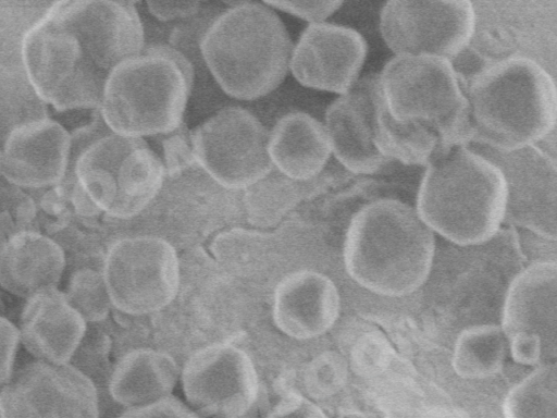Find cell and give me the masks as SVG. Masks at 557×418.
Listing matches in <instances>:
<instances>
[{
    "instance_id": "6da1fadb",
    "label": "cell",
    "mask_w": 557,
    "mask_h": 418,
    "mask_svg": "<svg viewBox=\"0 0 557 418\" xmlns=\"http://www.w3.org/2000/svg\"><path fill=\"white\" fill-rule=\"evenodd\" d=\"M144 46L133 2L65 0L27 29L21 51L38 97L66 111L99 108L111 71Z\"/></svg>"
},
{
    "instance_id": "7a4b0ae2",
    "label": "cell",
    "mask_w": 557,
    "mask_h": 418,
    "mask_svg": "<svg viewBox=\"0 0 557 418\" xmlns=\"http://www.w3.org/2000/svg\"><path fill=\"white\" fill-rule=\"evenodd\" d=\"M379 77L374 145L385 159L426 165L470 143L468 101L451 61L395 56Z\"/></svg>"
},
{
    "instance_id": "3957f363",
    "label": "cell",
    "mask_w": 557,
    "mask_h": 418,
    "mask_svg": "<svg viewBox=\"0 0 557 418\" xmlns=\"http://www.w3.org/2000/svg\"><path fill=\"white\" fill-rule=\"evenodd\" d=\"M435 234L416 208L392 198L373 200L351 218L344 262L355 282L377 295L400 297L428 279Z\"/></svg>"
},
{
    "instance_id": "277c9868",
    "label": "cell",
    "mask_w": 557,
    "mask_h": 418,
    "mask_svg": "<svg viewBox=\"0 0 557 418\" xmlns=\"http://www.w3.org/2000/svg\"><path fill=\"white\" fill-rule=\"evenodd\" d=\"M465 95L470 143L508 152L537 145L555 131L554 78L530 58L515 56L485 66Z\"/></svg>"
},
{
    "instance_id": "5b68a950",
    "label": "cell",
    "mask_w": 557,
    "mask_h": 418,
    "mask_svg": "<svg viewBox=\"0 0 557 418\" xmlns=\"http://www.w3.org/2000/svg\"><path fill=\"white\" fill-rule=\"evenodd\" d=\"M506 204L502 171L467 145H458L426 164L416 210L434 234L468 247L483 245L499 232Z\"/></svg>"
},
{
    "instance_id": "8992f818",
    "label": "cell",
    "mask_w": 557,
    "mask_h": 418,
    "mask_svg": "<svg viewBox=\"0 0 557 418\" xmlns=\"http://www.w3.org/2000/svg\"><path fill=\"white\" fill-rule=\"evenodd\" d=\"M200 51L228 96L253 100L270 94L284 81L293 44L284 23L270 7L238 2L206 29Z\"/></svg>"
},
{
    "instance_id": "52a82bcc",
    "label": "cell",
    "mask_w": 557,
    "mask_h": 418,
    "mask_svg": "<svg viewBox=\"0 0 557 418\" xmlns=\"http://www.w3.org/2000/svg\"><path fill=\"white\" fill-rule=\"evenodd\" d=\"M194 70L177 50L154 45L119 63L100 102L110 132L141 138L176 131L193 87Z\"/></svg>"
},
{
    "instance_id": "ba28073f",
    "label": "cell",
    "mask_w": 557,
    "mask_h": 418,
    "mask_svg": "<svg viewBox=\"0 0 557 418\" xmlns=\"http://www.w3.org/2000/svg\"><path fill=\"white\" fill-rule=\"evenodd\" d=\"M74 205L83 214L104 212L131 219L157 197L165 167L143 138L112 132L92 140L77 157Z\"/></svg>"
},
{
    "instance_id": "9c48e42d",
    "label": "cell",
    "mask_w": 557,
    "mask_h": 418,
    "mask_svg": "<svg viewBox=\"0 0 557 418\" xmlns=\"http://www.w3.org/2000/svg\"><path fill=\"white\" fill-rule=\"evenodd\" d=\"M196 164L230 190L245 189L273 170L269 132L248 110L226 107L190 133Z\"/></svg>"
},
{
    "instance_id": "30bf717a",
    "label": "cell",
    "mask_w": 557,
    "mask_h": 418,
    "mask_svg": "<svg viewBox=\"0 0 557 418\" xmlns=\"http://www.w3.org/2000/svg\"><path fill=\"white\" fill-rule=\"evenodd\" d=\"M103 279L111 305L128 315L165 307L178 290V259L174 247L158 236L116 241L108 250Z\"/></svg>"
},
{
    "instance_id": "8fae6325",
    "label": "cell",
    "mask_w": 557,
    "mask_h": 418,
    "mask_svg": "<svg viewBox=\"0 0 557 418\" xmlns=\"http://www.w3.org/2000/svg\"><path fill=\"white\" fill-rule=\"evenodd\" d=\"M380 30L395 56H429L451 61L470 44L475 11L468 0L387 1Z\"/></svg>"
},
{
    "instance_id": "7c38bea8",
    "label": "cell",
    "mask_w": 557,
    "mask_h": 418,
    "mask_svg": "<svg viewBox=\"0 0 557 418\" xmlns=\"http://www.w3.org/2000/svg\"><path fill=\"white\" fill-rule=\"evenodd\" d=\"M556 298V261L532 262L511 281L500 328L516 362L527 366L555 362Z\"/></svg>"
},
{
    "instance_id": "4fadbf2b",
    "label": "cell",
    "mask_w": 557,
    "mask_h": 418,
    "mask_svg": "<svg viewBox=\"0 0 557 418\" xmlns=\"http://www.w3.org/2000/svg\"><path fill=\"white\" fill-rule=\"evenodd\" d=\"M92 380L71 364L36 360L0 386V418H98Z\"/></svg>"
},
{
    "instance_id": "5bb4252c",
    "label": "cell",
    "mask_w": 557,
    "mask_h": 418,
    "mask_svg": "<svg viewBox=\"0 0 557 418\" xmlns=\"http://www.w3.org/2000/svg\"><path fill=\"white\" fill-rule=\"evenodd\" d=\"M467 146L493 162L506 180L503 223L556 241L555 158L536 145L508 152L473 143Z\"/></svg>"
},
{
    "instance_id": "9a60e30c",
    "label": "cell",
    "mask_w": 557,
    "mask_h": 418,
    "mask_svg": "<svg viewBox=\"0 0 557 418\" xmlns=\"http://www.w3.org/2000/svg\"><path fill=\"white\" fill-rule=\"evenodd\" d=\"M182 382L188 403L202 417L240 418L257 401L258 377L245 352L215 344L186 362Z\"/></svg>"
},
{
    "instance_id": "2e32d148",
    "label": "cell",
    "mask_w": 557,
    "mask_h": 418,
    "mask_svg": "<svg viewBox=\"0 0 557 418\" xmlns=\"http://www.w3.org/2000/svg\"><path fill=\"white\" fill-rule=\"evenodd\" d=\"M367 52V41L356 29L313 23L293 47L289 70L306 87L344 95L359 79Z\"/></svg>"
},
{
    "instance_id": "e0dca14e",
    "label": "cell",
    "mask_w": 557,
    "mask_h": 418,
    "mask_svg": "<svg viewBox=\"0 0 557 418\" xmlns=\"http://www.w3.org/2000/svg\"><path fill=\"white\" fill-rule=\"evenodd\" d=\"M379 73L359 78L326 109L325 128L335 158L355 174H372L389 162L373 142Z\"/></svg>"
},
{
    "instance_id": "ac0fdd59",
    "label": "cell",
    "mask_w": 557,
    "mask_h": 418,
    "mask_svg": "<svg viewBox=\"0 0 557 418\" xmlns=\"http://www.w3.org/2000/svg\"><path fill=\"white\" fill-rule=\"evenodd\" d=\"M71 144L67 130L51 119L17 125L5 139L0 173L21 187L55 185L66 173Z\"/></svg>"
},
{
    "instance_id": "d6986e66",
    "label": "cell",
    "mask_w": 557,
    "mask_h": 418,
    "mask_svg": "<svg viewBox=\"0 0 557 418\" xmlns=\"http://www.w3.org/2000/svg\"><path fill=\"white\" fill-rule=\"evenodd\" d=\"M87 329V322L58 288L26 299L20 318V342L37 360L69 364Z\"/></svg>"
},
{
    "instance_id": "ffe728a7",
    "label": "cell",
    "mask_w": 557,
    "mask_h": 418,
    "mask_svg": "<svg viewBox=\"0 0 557 418\" xmlns=\"http://www.w3.org/2000/svg\"><path fill=\"white\" fill-rule=\"evenodd\" d=\"M339 295L333 281L313 270L285 276L274 293L273 319L285 334L308 340L325 333L339 315Z\"/></svg>"
},
{
    "instance_id": "44dd1931",
    "label": "cell",
    "mask_w": 557,
    "mask_h": 418,
    "mask_svg": "<svg viewBox=\"0 0 557 418\" xmlns=\"http://www.w3.org/2000/svg\"><path fill=\"white\" fill-rule=\"evenodd\" d=\"M66 265L62 246L35 231H18L0 244V286L22 298L57 288Z\"/></svg>"
},
{
    "instance_id": "7402d4cb",
    "label": "cell",
    "mask_w": 557,
    "mask_h": 418,
    "mask_svg": "<svg viewBox=\"0 0 557 418\" xmlns=\"http://www.w3.org/2000/svg\"><path fill=\"white\" fill-rule=\"evenodd\" d=\"M268 152L280 173L307 182L323 170L332 147L324 124L306 112L292 111L269 133Z\"/></svg>"
},
{
    "instance_id": "603a6c76",
    "label": "cell",
    "mask_w": 557,
    "mask_h": 418,
    "mask_svg": "<svg viewBox=\"0 0 557 418\" xmlns=\"http://www.w3.org/2000/svg\"><path fill=\"white\" fill-rule=\"evenodd\" d=\"M176 378L177 368L171 357L151 349H136L114 368L109 392L124 406H143L170 396Z\"/></svg>"
},
{
    "instance_id": "cb8c5ba5",
    "label": "cell",
    "mask_w": 557,
    "mask_h": 418,
    "mask_svg": "<svg viewBox=\"0 0 557 418\" xmlns=\"http://www.w3.org/2000/svg\"><path fill=\"white\" fill-rule=\"evenodd\" d=\"M507 339L496 324H480L463 330L457 337L453 368L466 379H481L494 376L503 367Z\"/></svg>"
},
{
    "instance_id": "d4e9b609",
    "label": "cell",
    "mask_w": 557,
    "mask_h": 418,
    "mask_svg": "<svg viewBox=\"0 0 557 418\" xmlns=\"http://www.w3.org/2000/svg\"><path fill=\"white\" fill-rule=\"evenodd\" d=\"M556 364H544L516 384L504 401L505 418H557Z\"/></svg>"
},
{
    "instance_id": "484cf974",
    "label": "cell",
    "mask_w": 557,
    "mask_h": 418,
    "mask_svg": "<svg viewBox=\"0 0 557 418\" xmlns=\"http://www.w3.org/2000/svg\"><path fill=\"white\" fill-rule=\"evenodd\" d=\"M305 182L292 180L273 170L245 188L244 202L255 224L275 223L299 199Z\"/></svg>"
},
{
    "instance_id": "4316f807",
    "label": "cell",
    "mask_w": 557,
    "mask_h": 418,
    "mask_svg": "<svg viewBox=\"0 0 557 418\" xmlns=\"http://www.w3.org/2000/svg\"><path fill=\"white\" fill-rule=\"evenodd\" d=\"M69 304L89 322L102 321L111 305L103 274L88 268L76 270L63 292Z\"/></svg>"
},
{
    "instance_id": "83f0119b",
    "label": "cell",
    "mask_w": 557,
    "mask_h": 418,
    "mask_svg": "<svg viewBox=\"0 0 557 418\" xmlns=\"http://www.w3.org/2000/svg\"><path fill=\"white\" fill-rule=\"evenodd\" d=\"M345 374L342 358L334 353H324L307 366L302 377L304 389L312 398H324L341 386Z\"/></svg>"
},
{
    "instance_id": "f1b7e54d",
    "label": "cell",
    "mask_w": 557,
    "mask_h": 418,
    "mask_svg": "<svg viewBox=\"0 0 557 418\" xmlns=\"http://www.w3.org/2000/svg\"><path fill=\"white\" fill-rule=\"evenodd\" d=\"M263 418H326L312 401L293 388L278 393L277 399L264 411Z\"/></svg>"
},
{
    "instance_id": "f546056e",
    "label": "cell",
    "mask_w": 557,
    "mask_h": 418,
    "mask_svg": "<svg viewBox=\"0 0 557 418\" xmlns=\"http://www.w3.org/2000/svg\"><path fill=\"white\" fill-rule=\"evenodd\" d=\"M119 418H199V416L180 399L166 396L147 405L131 407Z\"/></svg>"
},
{
    "instance_id": "4dcf8cb0",
    "label": "cell",
    "mask_w": 557,
    "mask_h": 418,
    "mask_svg": "<svg viewBox=\"0 0 557 418\" xmlns=\"http://www.w3.org/2000/svg\"><path fill=\"white\" fill-rule=\"evenodd\" d=\"M270 8H275L313 23H322L343 4V1H267Z\"/></svg>"
},
{
    "instance_id": "1f68e13d",
    "label": "cell",
    "mask_w": 557,
    "mask_h": 418,
    "mask_svg": "<svg viewBox=\"0 0 557 418\" xmlns=\"http://www.w3.org/2000/svg\"><path fill=\"white\" fill-rule=\"evenodd\" d=\"M18 343V329L10 320L0 316V386L5 384L13 374Z\"/></svg>"
},
{
    "instance_id": "d6a6232c",
    "label": "cell",
    "mask_w": 557,
    "mask_h": 418,
    "mask_svg": "<svg viewBox=\"0 0 557 418\" xmlns=\"http://www.w3.org/2000/svg\"><path fill=\"white\" fill-rule=\"evenodd\" d=\"M198 1H149V12L160 21H173L193 16L199 10Z\"/></svg>"
},
{
    "instance_id": "836d02e7",
    "label": "cell",
    "mask_w": 557,
    "mask_h": 418,
    "mask_svg": "<svg viewBox=\"0 0 557 418\" xmlns=\"http://www.w3.org/2000/svg\"><path fill=\"white\" fill-rule=\"evenodd\" d=\"M0 165H1V150H0Z\"/></svg>"
}]
</instances>
